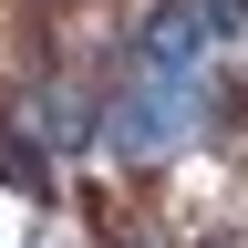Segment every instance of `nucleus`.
Masks as SVG:
<instances>
[{"label":"nucleus","mask_w":248,"mask_h":248,"mask_svg":"<svg viewBox=\"0 0 248 248\" xmlns=\"http://www.w3.org/2000/svg\"><path fill=\"white\" fill-rule=\"evenodd\" d=\"M197 73H145L135 62V83H124V104H114V145L124 155H176L186 145V124H197Z\"/></svg>","instance_id":"obj_1"}]
</instances>
